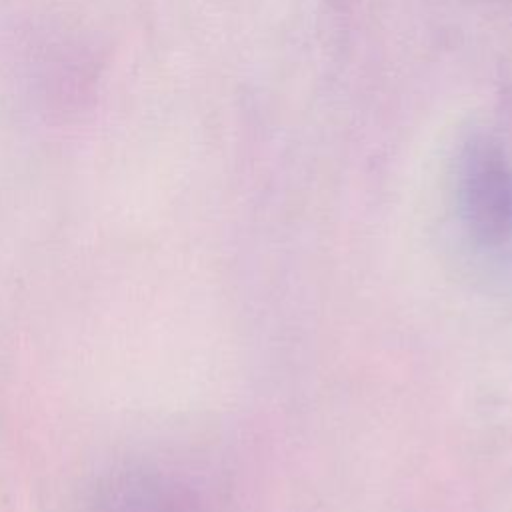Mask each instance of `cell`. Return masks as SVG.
Instances as JSON below:
<instances>
[{
	"label": "cell",
	"instance_id": "1",
	"mask_svg": "<svg viewBox=\"0 0 512 512\" xmlns=\"http://www.w3.org/2000/svg\"><path fill=\"white\" fill-rule=\"evenodd\" d=\"M80 512H194V506L170 478L144 468H124L104 476Z\"/></svg>",
	"mask_w": 512,
	"mask_h": 512
},
{
	"label": "cell",
	"instance_id": "2",
	"mask_svg": "<svg viewBox=\"0 0 512 512\" xmlns=\"http://www.w3.org/2000/svg\"><path fill=\"white\" fill-rule=\"evenodd\" d=\"M466 218L472 238L482 248H502L512 238V188L502 170L482 166L470 174Z\"/></svg>",
	"mask_w": 512,
	"mask_h": 512
}]
</instances>
